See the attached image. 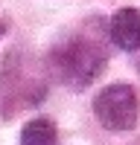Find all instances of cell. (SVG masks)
<instances>
[{
    "label": "cell",
    "instance_id": "cell-1",
    "mask_svg": "<svg viewBox=\"0 0 140 145\" xmlns=\"http://www.w3.org/2000/svg\"><path fill=\"white\" fill-rule=\"evenodd\" d=\"M93 113L108 131H131L140 116V102L134 87L111 84L93 99Z\"/></svg>",
    "mask_w": 140,
    "mask_h": 145
},
{
    "label": "cell",
    "instance_id": "cell-2",
    "mask_svg": "<svg viewBox=\"0 0 140 145\" xmlns=\"http://www.w3.org/2000/svg\"><path fill=\"white\" fill-rule=\"evenodd\" d=\"M99 67H102V52L88 44L67 46V52L61 55V76H64V81L76 84V87L88 84L99 72Z\"/></svg>",
    "mask_w": 140,
    "mask_h": 145
},
{
    "label": "cell",
    "instance_id": "cell-3",
    "mask_svg": "<svg viewBox=\"0 0 140 145\" xmlns=\"http://www.w3.org/2000/svg\"><path fill=\"white\" fill-rule=\"evenodd\" d=\"M111 41L125 52L140 50V9L125 6L111 18Z\"/></svg>",
    "mask_w": 140,
    "mask_h": 145
},
{
    "label": "cell",
    "instance_id": "cell-4",
    "mask_svg": "<svg viewBox=\"0 0 140 145\" xmlns=\"http://www.w3.org/2000/svg\"><path fill=\"white\" fill-rule=\"evenodd\" d=\"M20 145H58L55 125L50 119H32L20 131Z\"/></svg>",
    "mask_w": 140,
    "mask_h": 145
},
{
    "label": "cell",
    "instance_id": "cell-5",
    "mask_svg": "<svg viewBox=\"0 0 140 145\" xmlns=\"http://www.w3.org/2000/svg\"><path fill=\"white\" fill-rule=\"evenodd\" d=\"M0 35H3V23H0Z\"/></svg>",
    "mask_w": 140,
    "mask_h": 145
}]
</instances>
